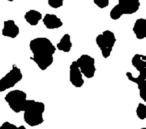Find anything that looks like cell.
I'll use <instances>...</instances> for the list:
<instances>
[{
	"instance_id": "5b68a950",
	"label": "cell",
	"mask_w": 146,
	"mask_h": 129,
	"mask_svg": "<svg viewBox=\"0 0 146 129\" xmlns=\"http://www.w3.org/2000/svg\"><path fill=\"white\" fill-rule=\"evenodd\" d=\"M22 78L23 74L20 68H18L16 65H13L10 71H8L2 78H0V92H3V91L14 87L17 83L22 80Z\"/></svg>"
},
{
	"instance_id": "603a6c76",
	"label": "cell",
	"mask_w": 146,
	"mask_h": 129,
	"mask_svg": "<svg viewBox=\"0 0 146 129\" xmlns=\"http://www.w3.org/2000/svg\"><path fill=\"white\" fill-rule=\"evenodd\" d=\"M140 129H146V127H142V128H140Z\"/></svg>"
},
{
	"instance_id": "ba28073f",
	"label": "cell",
	"mask_w": 146,
	"mask_h": 129,
	"mask_svg": "<svg viewBox=\"0 0 146 129\" xmlns=\"http://www.w3.org/2000/svg\"><path fill=\"white\" fill-rule=\"evenodd\" d=\"M126 76L131 82H134L138 86L140 97L146 101V72H141L138 76H134L132 73L126 72Z\"/></svg>"
},
{
	"instance_id": "7402d4cb",
	"label": "cell",
	"mask_w": 146,
	"mask_h": 129,
	"mask_svg": "<svg viewBox=\"0 0 146 129\" xmlns=\"http://www.w3.org/2000/svg\"><path fill=\"white\" fill-rule=\"evenodd\" d=\"M7 1H9V2H13V1H15V0H7Z\"/></svg>"
},
{
	"instance_id": "6da1fadb",
	"label": "cell",
	"mask_w": 146,
	"mask_h": 129,
	"mask_svg": "<svg viewBox=\"0 0 146 129\" xmlns=\"http://www.w3.org/2000/svg\"><path fill=\"white\" fill-rule=\"evenodd\" d=\"M31 51V59L35 62L40 70H46L52 65L56 47L50 39L46 37H37L29 42Z\"/></svg>"
},
{
	"instance_id": "3957f363",
	"label": "cell",
	"mask_w": 146,
	"mask_h": 129,
	"mask_svg": "<svg viewBox=\"0 0 146 129\" xmlns=\"http://www.w3.org/2000/svg\"><path fill=\"white\" fill-rule=\"evenodd\" d=\"M95 41L97 46L99 47L100 51H101L103 58H108L111 55L112 49H113L116 42L115 34L111 30H105L101 34L96 36Z\"/></svg>"
},
{
	"instance_id": "7c38bea8",
	"label": "cell",
	"mask_w": 146,
	"mask_h": 129,
	"mask_svg": "<svg viewBox=\"0 0 146 129\" xmlns=\"http://www.w3.org/2000/svg\"><path fill=\"white\" fill-rule=\"evenodd\" d=\"M133 33L138 40H143L146 38V19L138 18L134 22Z\"/></svg>"
},
{
	"instance_id": "5bb4252c",
	"label": "cell",
	"mask_w": 146,
	"mask_h": 129,
	"mask_svg": "<svg viewBox=\"0 0 146 129\" xmlns=\"http://www.w3.org/2000/svg\"><path fill=\"white\" fill-rule=\"evenodd\" d=\"M131 63L139 73L146 72V56L143 54H135L132 57Z\"/></svg>"
},
{
	"instance_id": "9a60e30c",
	"label": "cell",
	"mask_w": 146,
	"mask_h": 129,
	"mask_svg": "<svg viewBox=\"0 0 146 129\" xmlns=\"http://www.w3.org/2000/svg\"><path fill=\"white\" fill-rule=\"evenodd\" d=\"M55 47H56V48L58 49L59 51H61V52H65V53L70 52L71 48H72V41H71V36L68 34V33L64 34L60 38L59 42L57 43V45Z\"/></svg>"
},
{
	"instance_id": "ac0fdd59",
	"label": "cell",
	"mask_w": 146,
	"mask_h": 129,
	"mask_svg": "<svg viewBox=\"0 0 146 129\" xmlns=\"http://www.w3.org/2000/svg\"><path fill=\"white\" fill-rule=\"evenodd\" d=\"M47 3L51 8L58 9L63 6L64 4V0H47Z\"/></svg>"
},
{
	"instance_id": "44dd1931",
	"label": "cell",
	"mask_w": 146,
	"mask_h": 129,
	"mask_svg": "<svg viewBox=\"0 0 146 129\" xmlns=\"http://www.w3.org/2000/svg\"><path fill=\"white\" fill-rule=\"evenodd\" d=\"M18 129H26V128H25L23 125H21V126H18Z\"/></svg>"
},
{
	"instance_id": "e0dca14e",
	"label": "cell",
	"mask_w": 146,
	"mask_h": 129,
	"mask_svg": "<svg viewBox=\"0 0 146 129\" xmlns=\"http://www.w3.org/2000/svg\"><path fill=\"white\" fill-rule=\"evenodd\" d=\"M109 15H110V18H111L112 20H118L119 18H121L123 13H122L121 9L119 8V6H118V5H115V6L110 10Z\"/></svg>"
},
{
	"instance_id": "7a4b0ae2",
	"label": "cell",
	"mask_w": 146,
	"mask_h": 129,
	"mask_svg": "<svg viewBox=\"0 0 146 129\" xmlns=\"http://www.w3.org/2000/svg\"><path fill=\"white\" fill-rule=\"evenodd\" d=\"M45 104L40 101L35 100H26V103L23 108V119L27 125L31 127L39 126L44 122Z\"/></svg>"
},
{
	"instance_id": "d6986e66",
	"label": "cell",
	"mask_w": 146,
	"mask_h": 129,
	"mask_svg": "<svg viewBox=\"0 0 146 129\" xmlns=\"http://www.w3.org/2000/svg\"><path fill=\"white\" fill-rule=\"evenodd\" d=\"M93 2L97 7L103 9V8L108 7V5H109V3H110V0H93Z\"/></svg>"
},
{
	"instance_id": "277c9868",
	"label": "cell",
	"mask_w": 146,
	"mask_h": 129,
	"mask_svg": "<svg viewBox=\"0 0 146 129\" xmlns=\"http://www.w3.org/2000/svg\"><path fill=\"white\" fill-rule=\"evenodd\" d=\"M27 100V94L22 90H11L5 95V101L10 107V109L15 113L22 112L24 105Z\"/></svg>"
},
{
	"instance_id": "4fadbf2b",
	"label": "cell",
	"mask_w": 146,
	"mask_h": 129,
	"mask_svg": "<svg viewBox=\"0 0 146 129\" xmlns=\"http://www.w3.org/2000/svg\"><path fill=\"white\" fill-rule=\"evenodd\" d=\"M24 19L29 25H31V26H36L41 21V19H42V14H41L38 10L31 9V10H28L24 14Z\"/></svg>"
},
{
	"instance_id": "52a82bcc",
	"label": "cell",
	"mask_w": 146,
	"mask_h": 129,
	"mask_svg": "<svg viewBox=\"0 0 146 129\" xmlns=\"http://www.w3.org/2000/svg\"><path fill=\"white\" fill-rule=\"evenodd\" d=\"M69 80H70L71 84L76 88H80L84 84L83 75L78 68L76 61L71 62L70 66H69Z\"/></svg>"
},
{
	"instance_id": "9c48e42d",
	"label": "cell",
	"mask_w": 146,
	"mask_h": 129,
	"mask_svg": "<svg viewBox=\"0 0 146 129\" xmlns=\"http://www.w3.org/2000/svg\"><path fill=\"white\" fill-rule=\"evenodd\" d=\"M118 6L123 15H131L140 8V0H118Z\"/></svg>"
},
{
	"instance_id": "30bf717a",
	"label": "cell",
	"mask_w": 146,
	"mask_h": 129,
	"mask_svg": "<svg viewBox=\"0 0 146 129\" xmlns=\"http://www.w3.org/2000/svg\"><path fill=\"white\" fill-rule=\"evenodd\" d=\"M19 32H20L19 26L15 23L14 20L9 19V20L4 21V23H3V28H2L3 36L14 39L19 35Z\"/></svg>"
},
{
	"instance_id": "2e32d148",
	"label": "cell",
	"mask_w": 146,
	"mask_h": 129,
	"mask_svg": "<svg viewBox=\"0 0 146 129\" xmlns=\"http://www.w3.org/2000/svg\"><path fill=\"white\" fill-rule=\"evenodd\" d=\"M136 115L141 120H144L146 118V105L144 103H138L136 107Z\"/></svg>"
},
{
	"instance_id": "8fae6325",
	"label": "cell",
	"mask_w": 146,
	"mask_h": 129,
	"mask_svg": "<svg viewBox=\"0 0 146 129\" xmlns=\"http://www.w3.org/2000/svg\"><path fill=\"white\" fill-rule=\"evenodd\" d=\"M42 22L44 24V26L46 27L47 29H50V30H53V29H58L60 27L63 26V22L60 18H59L57 15L55 14H51V13H47L44 16L42 17Z\"/></svg>"
},
{
	"instance_id": "ffe728a7",
	"label": "cell",
	"mask_w": 146,
	"mask_h": 129,
	"mask_svg": "<svg viewBox=\"0 0 146 129\" xmlns=\"http://www.w3.org/2000/svg\"><path fill=\"white\" fill-rule=\"evenodd\" d=\"M0 129H18V126H16L15 124L13 123H10L8 121L3 123L1 126H0Z\"/></svg>"
},
{
	"instance_id": "8992f818",
	"label": "cell",
	"mask_w": 146,
	"mask_h": 129,
	"mask_svg": "<svg viewBox=\"0 0 146 129\" xmlns=\"http://www.w3.org/2000/svg\"><path fill=\"white\" fill-rule=\"evenodd\" d=\"M79 70L81 71L82 75L86 78H93L96 72L95 59L88 54H82L79 58L76 60Z\"/></svg>"
}]
</instances>
